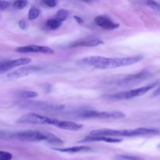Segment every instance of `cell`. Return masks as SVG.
<instances>
[{
  "mask_svg": "<svg viewBox=\"0 0 160 160\" xmlns=\"http://www.w3.org/2000/svg\"><path fill=\"white\" fill-rule=\"evenodd\" d=\"M159 130L156 128H139L132 130L98 129L92 131L91 135L108 136V137H139V136H153L159 134Z\"/></svg>",
  "mask_w": 160,
  "mask_h": 160,
  "instance_id": "1",
  "label": "cell"
},
{
  "mask_svg": "<svg viewBox=\"0 0 160 160\" xmlns=\"http://www.w3.org/2000/svg\"><path fill=\"white\" fill-rule=\"evenodd\" d=\"M17 106L21 109L42 111H60L65 108L64 105L54 104V103L42 101H29L24 99H22L21 101L17 102Z\"/></svg>",
  "mask_w": 160,
  "mask_h": 160,
  "instance_id": "2",
  "label": "cell"
},
{
  "mask_svg": "<svg viewBox=\"0 0 160 160\" xmlns=\"http://www.w3.org/2000/svg\"><path fill=\"white\" fill-rule=\"evenodd\" d=\"M47 132H41L36 131H25L12 134V138L20 142H35L45 141L46 142Z\"/></svg>",
  "mask_w": 160,
  "mask_h": 160,
  "instance_id": "3",
  "label": "cell"
},
{
  "mask_svg": "<svg viewBox=\"0 0 160 160\" xmlns=\"http://www.w3.org/2000/svg\"><path fill=\"white\" fill-rule=\"evenodd\" d=\"M142 59H143V56L142 55L129 56V57L109 58L107 64H106V69L117 68V67L133 65V64L138 62Z\"/></svg>",
  "mask_w": 160,
  "mask_h": 160,
  "instance_id": "4",
  "label": "cell"
},
{
  "mask_svg": "<svg viewBox=\"0 0 160 160\" xmlns=\"http://www.w3.org/2000/svg\"><path fill=\"white\" fill-rule=\"evenodd\" d=\"M53 118L44 117L35 112H28L20 117L17 120L19 123H27V124H48L51 125Z\"/></svg>",
  "mask_w": 160,
  "mask_h": 160,
  "instance_id": "5",
  "label": "cell"
},
{
  "mask_svg": "<svg viewBox=\"0 0 160 160\" xmlns=\"http://www.w3.org/2000/svg\"><path fill=\"white\" fill-rule=\"evenodd\" d=\"M109 58L103 56H88L78 60V64L81 66H91L98 69H106Z\"/></svg>",
  "mask_w": 160,
  "mask_h": 160,
  "instance_id": "6",
  "label": "cell"
},
{
  "mask_svg": "<svg viewBox=\"0 0 160 160\" xmlns=\"http://www.w3.org/2000/svg\"><path fill=\"white\" fill-rule=\"evenodd\" d=\"M32 59L31 58H20V59H13V60L0 62V73L12 70L14 67L26 66L30 63Z\"/></svg>",
  "mask_w": 160,
  "mask_h": 160,
  "instance_id": "7",
  "label": "cell"
},
{
  "mask_svg": "<svg viewBox=\"0 0 160 160\" xmlns=\"http://www.w3.org/2000/svg\"><path fill=\"white\" fill-rule=\"evenodd\" d=\"M17 52L21 53H29V52H35V53H43V54L52 55L54 53V50L52 48L47 46H42V45H25V46L18 47L16 49Z\"/></svg>",
  "mask_w": 160,
  "mask_h": 160,
  "instance_id": "8",
  "label": "cell"
},
{
  "mask_svg": "<svg viewBox=\"0 0 160 160\" xmlns=\"http://www.w3.org/2000/svg\"><path fill=\"white\" fill-rule=\"evenodd\" d=\"M40 70L41 68L39 67H34V66H31V67H24L23 66V67H20V68L17 69V70L8 73L7 78L12 80L18 79V78H23V77L28 76V75L35 73V72H38Z\"/></svg>",
  "mask_w": 160,
  "mask_h": 160,
  "instance_id": "9",
  "label": "cell"
},
{
  "mask_svg": "<svg viewBox=\"0 0 160 160\" xmlns=\"http://www.w3.org/2000/svg\"><path fill=\"white\" fill-rule=\"evenodd\" d=\"M150 76V72L147 70H144L141 71L140 73H135V74L129 75L125 79H123L120 81L119 84L123 86V85H130V84H135L139 82H142L145 79Z\"/></svg>",
  "mask_w": 160,
  "mask_h": 160,
  "instance_id": "10",
  "label": "cell"
},
{
  "mask_svg": "<svg viewBox=\"0 0 160 160\" xmlns=\"http://www.w3.org/2000/svg\"><path fill=\"white\" fill-rule=\"evenodd\" d=\"M51 125L56 126L57 128H61V129L66 130V131H80L83 128L82 124L77 123L75 122L67 121V120H59L57 119H52Z\"/></svg>",
  "mask_w": 160,
  "mask_h": 160,
  "instance_id": "11",
  "label": "cell"
},
{
  "mask_svg": "<svg viewBox=\"0 0 160 160\" xmlns=\"http://www.w3.org/2000/svg\"><path fill=\"white\" fill-rule=\"evenodd\" d=\"M95 22L100 28L104 30H108V31H112L120 26L119 23H115L106 16H98L95 18Z\"/></svg>",
  "mask_w": 160,
  "mask_h": 160,
  "instance_id": "12",
  "label": "cell"
},
{
  "mask_svg": "<svg viewBox=\"0 0 160 160\" xmlns=\"http://www.w3.org/2000/svg\"><path fill=\"white\" fill-rule=\"evenodd\" d=\"M105 142L108 143H119L122 142V139L117 138L113 137H108V136H96V135H89L86 137L81 142Z\"/></svg>",
  "mask_w": 160,
  "mask_h": 160,
  "instance_id": "13",
  "label": "cell"
},
{
  "mask_svg": "<svg viewBox=\"0 0 160 160\" xmlns=\"http://www.w3.org/2000/svg\"><path fill=\"white\" fill-rule=\"evenodd\" d=\"M126 117L123 112L120 111H112V112H98L96 119L102 120H120Z\"/></svg>",
  "mask_w": 160,
  "mask_h": 160,
  "instance_id": "14",
  "label": "cell"
},
{
  "mask_svg": "<svg viewBox=\"0 0 160 160\" xmlns=\"http://www.w3.org/2000/svg\"><path fill=\"white\" fill-rule=\"evenodd\" d=\"M157 84H158V82H155V83H152V84H148V85L144 86V87H141V88H135V89H133V90L128 91L130 98H135V97H139V96H142V95H145L147 92H148L150 90L154 88Z\"/></svg>",
  "mask_w": 160,
  "mask_h": 160,
  "instance_id": "15",
  "label": "cell"
},
{
  "mask_svg": "<svg viewBox=\"0 0 160 160\" xmlns=\"http://www.w3.org/2000/svg\"><path fill=\"white\" fill-rule=\"evenodd\" d=\"M104 42L98 38H88L86 40L76 42L70 45V47H95L99 45H102Z\"/></svg>",
  "mask_w": 160,
  "mask_h": 160,
  "instance_id": "16",
  "label": "cell"
},
{
  "mask_svg": "<svg viewBox=\"0 0 160 160\" xmlns=\"http://www.w3.org/2000/svg\"><path fill=\"white\" fill-rule=\"evenodd\" d=\"M53 149L61 152L66 153H78V152H86L92 151L90 147L87 146H75L69 147V148H53Z\"/></svg>",
  "mask_w": 160,
  "mask_h": 160,
  "instance_id": "17",
  "label": "cell"
},
{
  "mask_svg": "<svg viewBox=\"0 0 160 160\" xmlns=\"http://www.w3.org/2000/svg\"><path fill=\"white\" fill-rule=\"evenodd\" d=\"M106 98L111 100H128L131 99L129 96V92H121L118 93L109 95L106 96Z\"/></svg>",
  "mask_w": 160,
  "mask_h": 160,
  "instance_id": "18",
  "label": "cell"
},
{
  "mask_svg": "<svg viewBox=\"0 0 160 160\" xmlns=\"http://www.w3.org/2000/svg\"><path fill=\"white\" fill-rule=\"evenodd\" d=\"M46 142H48V143L52 144V145H62V144H63V142H62V139H60L56 135H55V134L49 132H47Z\"/></svg>",
  "mask_w": 160,
  "mask_h": 160,
  "instance_id": "19",
  "label": "cell"
},
{
  "mask_svg": "<svg viewBox=\"0 0 160 160\" xmlns=\"http://www.w3.org/2000/svg\"><path fill=\"white\" fill-rule=\"evenodd\" d=\"M38 94L33 91H23V92H20L17 94V96L19 98L21 99H28V98H33L38 97Z\"/></svg>",
  "mask_w": 160,
  "mask_h": 160,
  "instance_id": "20",
  "label": "cell"
},
{
  "mask_svg": "<svg viewBox=\"0 0 160 160\" xmlns=\"http://www.w3.org/2000/svg\"><path fill=\"white\" fill-rule=\"evenodd\" d=\"M46 25L51 30H57L62 25V22L59 21L56 18L50 19V20H47Z\"/></svg>",
  "mask_w": 160,
  "mask_h": 160,
  "instance_id": "21",
  "label": "cell"
},
{
  "mask_svg": "<svg viewBox=\"0 0 160 160\" xmlns=\"http://www.w3.org/2000/svg\"><path fill=\"white\" fill-rule=\"evenodd\" d=\"M39 15H40V9L37 7L32 6L28 12V20H35L37 17H38Z\"/></svg>",
  "mask_w": 160,
  "mask_h": 160,
  "instance_id": "22",
  "label": "cell"
},
{
  "mask_svg": "<svg viewBox=\"0 0 160 160\" xmlns=\"http://www.w3.org/2000/svg\"><path fill=\"white\" fill-rule=\"evenodd\" d=\"M68 15H69L68 11H67V9H62L58 10V12H56V18L57 19V20H59V21L62 22L64 21V20H67V17H68Z\"/></svg>",
  "mask_w": 160,
  "mask_h": 160,
  "instance_id": "23",
  "label": "cell"
},
{
  "mask_svg": "<svg viewBox=\"0 0 160 160\" xmlns=\"http://www.w3.org/2000/svg\"><path fill=\"white\" fill-rule=\"evenodd\" d=\"M145 4L156 12H160V4L155 0H145Z\"/></svg>",
  "mask_w": 160,
  "mask_h": 160,
  "instance_id": "24",
  "label": "cell"
},
{
  "mask_svg": "<svg viewBox=\"0 0 160 160\" xmlns=\"http://www.w3.org/2000/svg\"><path fill=\"white\" fill-rule=\"evenodd\" d=\"M117 160H144V159L142 158L138 157V156H131V155H123V154H120V155H117L116 156Z\"/></svg>",
  "mask_w": 160,
  "mask_h": 160,
  "instance_id": "25",
  "label": "cell"
},
{
  "mask_svg": "<svg viewBox=\"0 0 160 160\" xmlns=\"http://www.w3.org/2000/svg\"><path fill=\"white\" fill-rule=\"evenodd\" d=\"M28 0H16L12 3V6L17 9H22L28 6Z\"/></svg>",
  "mask_w": 160,
  "mask_h": 160,
  "instance_id": "26",
  "label": "cell"
},
{
  "mask_svg": "<svg viewBox=\"0 0 160 160\" xmlns=\"http://www.w3.org/2000/svg\"><path fill=\"white\" fill-rule=\"evenodd\" d=\"M12 159V155L6 151L0 150V160H11Z\"/></svg>",
  "mask_w": 160,
  "mask_h": 160,
  "instance_id": "27",
  "label": "cell"
},
{
  "mask_svg": "<svg viewBox=\"0 0 160 160\" xmlns=\"http://www.w3.org/2000/svg\"><path fill=\"white\" fill-rule=\"evenodd\" d=\"M12 134L6 131L0 130V139H10L12 138Z\"/></svg>",
  "mask_w": 160,
  "mask_h": 160,
  "instance_id": "28",
  "label": "cell"
},
{
  "mask_svg": "<svg viewBox=\"0 0 160 160\" xmlns=\"http://www.w3.org/2000/svg\"><path fill=\"white\" fill-rule=\"evenodd\" d=\"M43 3L45 6H48V7L53 8L57 5V1L56 0H42Z\"/></svg>",
  "mask_w": 160,
  "mask_h": 160,
  "instance_id": "29",
  "label": "cell"
},
{
  "mask_svg": "<svg viewBox=\"0 0 160 160\" xmlns=\"http://www.w3.org/2000/svg\"><path fill=\"white\" fill-rule=\"evenodd\" d=\"M10 6V2L5 0H0V10H5Z\"/></svg>",
  "mask_w": 160,
  "mask_h": 160,
  "instance_id": "30",
  "label": "cell"
},
{
  "mask_svg": "<svg viewBox=\"0 0 160 160\" xmlns=\"http://www.w3.org/2000/svg\"><path fill=\"white\" fill-rule=\"evenodd\" d=\"M18 24H19V27H20V28H21L22 30H25V29H26L27 23H26V21H25V20H20V21H19Z\"/></svg>",
  "mask_w": 160,
  "mask_h": 160,
  "instance_id": "31",
  "label": "cell"
},
{
  "mask_svg": "<svg viewBox=\"0 0 160 160\" xmlns=\"http://www.w3.org/2000/svg\"><path fill=\"white\" fill-rule=\"evenodd\" d=\"M74 19H75V20H76V21L78 22V23H80V24H81V23H83V20H82V19H81V17H78V16H75V17H74Z\"/></svg>",
  "mask_w": 160,
  "mask_h": 160,
  "instance_id": "32",
  "label": "cell"
},
{
  "mask_svg": "<svg viewBox=\"0 0 160 160\" xmlns=\"http://www.w3.org/2000/svg\"><path fill=\"white\" fill-rule=\"evenodd\" d=\"M153 95H154V96H158V95H160V86L157 89H156V91H155L154 93H153Z\"/></svg>",
  "mask_w": 160,
  "mask_h": 160,
  "instance_id": "33",
  "label": "cell"
},
{
  "mask_svg": "<svg viewBox=\"0 0 160 160\" xmlns=\"http://www.w3.org/2000/svg\"><path fill=\"white\" fill-rule=\"evenodd\" d=\"M84 1H90V0H84Z\"/></svg>",
  "mask_w": 160,
  "mask_h": 160,
  "instance_id": "34",
  "label": "cell"
}]
</instances>
